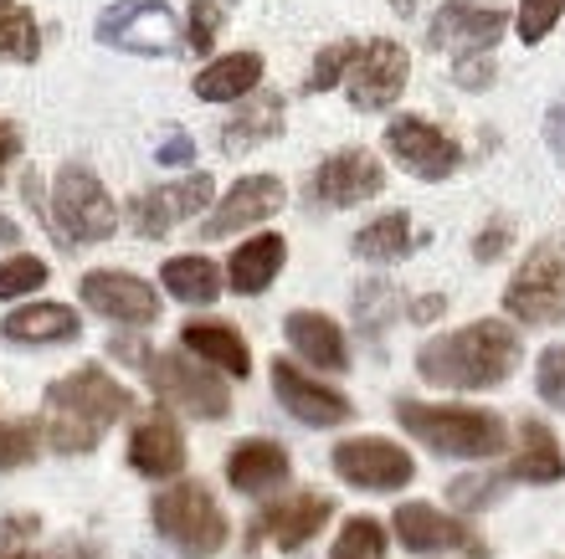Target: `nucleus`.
<instances>
[{"label":"nucleus","mask_w":565,"mask_h":559,"mask_svg":"<svg viewBox=\"0 0 565 559\" xmlns=\"http://www.w3.org/2000/svg\"><path fill=\"white\" fill-rule=\"evenodd\" d=\"M520 334L499 319H478L468 329L437 334L417 350V375L443 390H493L520 369Z\"/></svg>","instance_id":"f257e3e1"},{"label":"nucleus","mask_w":565,"mask_h":559,"mask_svg":"<svg viewBox=\"0 0 565 559\" xmlns=\"http://www.w3.org/2000/svg\"><path fill=\"white\" fill-rule=\"evenodd\" d=\"M129 411H135L129 385H119L104 365H83L46 385V442L62 456L93 452L104 442V431Z\"/></svg>","instance_id":"f03ea898"},{"label":"nucleus","mask_w":565,"mask_h":559,"mask_svg":"<svg viewBox=\"0 0 565 559\" xmlns=\"http://www.w3.org/2000/svg\"><path fill=\"white\" fill-rule=\"evenodd\" d=\"M108 354L119 359V365H135L149 385H154V396L180 406V411H191L195 421H222L232 411V390H226L216 375L201 365H191L185 354H170V350H154L145 338H108Z\"/></svg>","instance_id":"7ed1b4c3"},{"label":"nucleus","mask_w":565,"mask_h":559,"mask_svg":"<svg viewBox=\"0 0 565 559\" xmlns=\"http://www.w3.org/2000/svg\"><path fill=\"white\" fill-rule=\"evenodd\" d=\"M396 421L406 437H417L437 456H499L509 447V431L493 411L468 406H427V400H396Z\"/></svg>","instance_id":"20e7f679"},{"label":"nucleus","mask_w":565,"mask_h":559,"mask_svg":"<svg viewBox=\"0 0 565 559\" xmlns=\"http://www.w3.org/2000/svg\"><path fill=\"white\" fill-rule=\"evenodd\" d=\"M149 518H154L160 539H170L185 559H211L226 549V514L201 483L160 487L149 503Z\"/></svg>","instance_id":"39448f33"},{"label":"nucleus","mask_w":565,"mask_h":559,"mask_svg":"<svg viewBox=\"0 0 565 559\" xmlns=\"http://www.w3.org/2000/svg\"><path fill=\"white\" fill-rule=\"evenodd\" d=\"M504 313L530 329L565 324V241L545 236V241L530 247L514 282L504 288Z\"/></svg>","instance_id":"423d86ee"},{"label":"nucleus","mask_w":565,"mask_h":559,"mask_svg":"<svg viewBox=\"0 0 565 559\" xmlns=\"http://www.w3.org/2000/svg\"><path fill=\"white\" fill-rule=\"evenodd\" d=\"M52 222L62 232V247H98L114 236L119 211L108 201L104 180L93 175L88 164H62L57 185H52Z\"/></svg>","instance_id":"0eeeda50"},{"label":"nucleus","mask_w":565,"mask_h":559,"mask_svg":"<svg viewBox=\"0 0 565 559\" xmlns=\"http://www.w3.org/2000/svg\"><path fill=\"white\" fill-rule=\"evenodd\" d=\"M98 42L135 57H170L180 46V21L164 0H119L98 15Z\"/></svg>","instance_id":"6e6552de"},{"label":"nucleus","mask_w":565,"mask_h":559,"mask_svg":"<svg viewBox=\"0 0 565 559\" xmlns=\"http://www.w3.org/2000/svg\"><path fill=\"white\" fill-rule=\"evenodd\" d=\"M334 472L350 487H365V493H396L417 477V462L406 447L386 442V437H355V442L334 447Z\"/></svg>","instance_id":"1a4fd4ad"},{"label":"nucleus","mask_w":565,"mask_h":559,"mask_svg":"<svg viewBox=\"0 0 565 559\" xmlns=\"http://www.w3.org/2000/svg\"><path fill=\"white\" fill-rule=\"evenodd\" d=\"M77 293H83V303H88L93 313H104L114 324L145 329L160 319V293H154L145 278H135V272H119V267H93V272H83Z\"/></svg>","instance_id":"9d476101"},{"label":"nucleus","mask_w":565,"mask_h":559,"mask_svg":"<svg viewBox=\"0 0 565 559\" xmlns=\"http://www.w3.org/2000/svg\"><path fill=\"white\" fill-rule=\"evenodd\" d=\"M211 195H216V180L201 170V175H185V180H175V185L135 195V201H129V222H135V232L145 236V241H160L170 226L201 216V211L211 206Z\"/></svg>","instance_id":"9b49d317"},{"label":"nucleus","mask_w":565,"mask_h":559,"mask_svg":"<svg viewBox=\"0 0 565 559\" xmlns=\"http://www.w3.org/2000/svg\"><path fill=\"white\" fill-rule=\"evenodd\" d=\"M406 73H412V62H406V52L396 42L381 36V42L360 46V57L350 62V73H344L350 104H355L360 114H381V108H391L402 98Z\"/></svg>","instance_id":"f8f14e48"},{"label":"nucleus","mask_w":565,"mask_h":559,"mask_svg":"<svg viewBox=\"0 0 565 559\" xmlns=\"http://www.w3.org/2000/svg\"><path fill=\"white\" fill-rule=\"evenodd\" d=\"M386 191V170L375 160L371 149H340V154H329L309 180V195L319 206H360V201H371V195Z\"/></svg>","instance_id":"ddd939ff"},{"label":"nucleus","mask_w":565,"mask_h":559,"mask_svg":"<svg viewBox=\"0 0 565 559\" xmlns=\"http://www.w3.org/2000/svg\"><path fill=\"white\" fill-rule=\"evenodd\" d=\"M273 390H278L282 411L294 416V421H303V427H344V421L355 416L350 396H340V390H329L324 380L303 375V369L288 365L282 354L273 359Z\"/></svg>","instance_id":"4468645a"},{"label":"nucleus","mask_w":565,"mask_h":559,"mask_svg":"<svg viewBox=\"0 0 565 559\" xmlns=\"http://www.w3.org/2000/svg\"><path fill=\"white\" fill-rule=\"evenodd\" d=\"M386 149L417 180H447L462 164V149L437 123H427V118H396L386 129Z\"/></svg>","instance_id":"2eb2a0df"},{"label":"nucleus","mask_w":565,"mask_h":559,"mask_svg":"<svg viewBox=\"0 0 565 559\" xmlns=\"http://www.w3.org/2000/svg\"><path fill=\"white\" fill-rule=\"evenodd\" d=\"M391 524H396L402 549H412V555H443V549H458V555H468V559L489 555L458 518H447L443 508H431V503H402V508L391 514Z\"/></svg>","instance_id":"dca6fc26"},{"label":"nucleus","mask_w":565,"mask_h":559,"mask_svg":"<svg viewBox=\"0 0 565 559\" xmlns=\"http://www.w3.org/2000/svg\"><path fill=\"white\" fill-rule=\"evenodd\" d=\"M329 514H334V498H324V493H294V498L273 503V508H263V514L253 518V545H278V549H303L313 539V534L329 524Z\"/></svg>","instance_id":"f3484780"},{"label":"nucleus","mask_w":565,"mask_h":559,"mask_svg":"<svg viewBox=\"0 0 565 559\" xmlns=\"http://www.w3.org/2000/svg\"><path fill=\"white\" fill-rule=\"evenodd\" d=\"M282 211V180L278 175H242L232 191H226V201H216V211H211L206 222V241H222V236L232 232H247V226L268 222V216H278Z\"/></svg>","instance_id":"a211bd4d"},{"label":"nucleus","mask_w":565,"mask_h":559,"mask_svg":"<svg viewBox=\"0 0 565 559\" xmlns=\"http://www.w3.org/2000/svg\"><path fill=\"white\" fill-rule=\"evenodd\" d=\"M509 15L499 11V6H468V0H447L443 11L431 15L427 26V42L443 52V46H452V52H489L499 36H504Z\"/></svg>","instance_id":"6ab92c4d"},{"label":"nucleus","mask_w":565,"mask_h":559,"mask_svg":"<svg viewBox=\"0 0 565 559\" xmlns=\"http://www.w3.org/2000/svg\"><path fill=\"white\" fill-rule=\"evenodd\" d=\"M129 467L149 483H164V477H180L185 467V437L164 411H149L145 421L129 437Z\"/></svg>","instance_id":"aec40b11"},{"label":"nucleus","mask_w":565,"mask_h":559,"mask_svg":"<svg viewBox=\"0 0 565 559\" xmlns=\"http://www.w3.org/2000/svg\"><path fill=\"white\" fill-rule=\"evenodd\" d=\"M288 452L268 437H253V442H237L226 452V483L237 487V493H273V487L288 483Z\"/></svg>","instance_id":"412c9836"},{"label":"nucleus","mask_w":565,"mask_h":559,"mask_svg":"<svg viewBox=\"0 0 565 559\" xmlns=\"http://www.w3.org/2000/svg\"><path fill=\"white\" fill-rule=\"evenodd\" d=\"M282 329H288V344H294L309 365L350 369V344H344L334 319H324V313H313V309H294L282 319Z\"/></svg>","instance_id":"4be33fe9"},{"label":"nucleus","mask_w":565,"mask_h":559,"mask_svg":"<svg viewBox=\"0 0 565 559\" xmlns=\"http://www.w3.org/2000/svg\"><path fill=\"white\" fill-rule=\"evenodd\" d=\"M504 477H514V483H561L565 477V452L561 442H555V431L545 427V421H530L524 416L520 421V452H514V462H509Z\"/></svg>","instance_id":"5701e85b"},{"label":"nucleus","mask_w":565,"mask_h":559,"mask_svg":"<svg viewBox=\"0 0 565 559\" xmlns=\"http://www.w3.org/2000/svg\"><path fill=\"white\" fill-rule=\"evenodd\" d=\"M180 350L201 354L206 365L226 369V375H237V380H247V369H253V354H247V338L237 334L232 324H222V319H195V324L180 329Z\"/></svg>","instance_id":"b1692460"},{"label":"nucleus","mask_w":565,"mask_h":559,"mask_svg":"<svg viewBox=\"0 0 565 559\" xmlns=\"http://www.w3.org/2000/svg\"><path fill=\"white\" fill-rule=\"evenodd\" d=\"M6 344H73L83 334L73 309H62V303H31V309H15L6 324H0Z\"/></svg>","instance_id":"393cba45"},{"label":"nucleus","mask_w":565,"mask_h":559,"mask_svg":"<svg viewBox=\"0 0 565 559\" xmlns=\"http://www.w3.org/2000/svg\"><path fill=\"white\" fill-rule=\"evenodd\" d=\"M257 83H263V57H257V52H232V57H216L211 67H201L195 98H201V104H237Z\"/></svg>","instance_id":"a878e982"},{"label":"nucleus","mask_w":565,"mask_h":559,"mask_svg":"<svg viewBox=\"0 0 565 559\" xmlns=\"http://www.w3.org/2000/svg\"><path fill=\"white\" fill-rule=\"evenodd\" d=\"M282 257H288L282 236L263 232V236H253V241H242V247L232 251V262H226V278H232V288H237V293L257 298V293H268V288H273V278H278Z\"/></svg>","instance_id":"bb28decb"},{"label":"nucleus","mask_w":565,"mask_h":559,"mask_svg":"<svg viewBox=\"0 0 565 559\" xmlns=\"http://www.w3.org/2000/svg\"><path fill=\"white\" fill-rule=\"evenodd\" d=\"M278 133H282V98L278 93H253V98L237 108V118H226L222 149L226 154H242V149L268 144Z\"/></svg>","instance_id":"cd10ccee"},{"label":"nucleus","mask_w":565,"mask_h":559,"mask_svg":"<svg viewBox=\"0 0 565 559\" xmlns=\"http://www.w3.org/2000/svg\"><path fill=\"white\" fill-rule=\"evenodd\" d=\"M160 282H164V293L180 298V303H191V309H211V303L222 298V272H216V262L201 257V251L170 257V262L160 267Z\"/></svg>","instance_id":"c85d7f7f"},{"label":"nucleus","mask_w":565,"mask_h":559,"mask_svg":"<svg viewBox=\"0 0 565 559\" xmlns=\"http://www.w3.org/2000/svg\"><path fill=\"white\" fill-rule=\"evenodd\" d=\"M350 247H355L360 262H402L406 251H412V222H406L402 211H386L365 232H355Z\"/></svg>","instance_id":"c756f323"},{"label":"nucleus","mask_w":565,"mask_h":559,"mask_svg":"<svg viewBox=\"0 0 565 559\" xmlns=\"http://www.w3.org/2000/svg\"><path fill=\"white\" fill-rule=\"evenodd\" d=\"M36 52H42V36L31 11H21L15 0H0V62H36Z\"/></svg>","instance_id":"7c9ffc66"},{"label":"nucleus","mask_w":565,"mask_h":559,"mask_svg":"<svg viewBox=\"0 0 565 559\" xmlns=\"http://www.w3.org/2000/svg\"><path fill=\"white\" fill-rule=\"evenodd\" d=\"M329 559H386V529L375 518H350L329 549Z\"/></svg>","instance_id":"2f4dec72"},{"label":"nucleus","mask_w":565,"mask_h":559,"mask_svg":"<svg viewBox=\"0 0 565 559\" xmlns=\"http://www.w3.org/2000/svg\"><path fill=\"white\" fill-rule=\"evenodd\" d=\"M36 452H42L36 421H0V472L26 467V462H36Z\"/></svg>","instance_id":"473e14b6"},{"label":"nucleus","mask_w":565,"mask_h":559,"mask_svg":"<svg viewBox=\"0 0 565 559\" xmlns=\"http://www.w3.org/2000/svg\"><path fill=\"white\" fill-rule=\"evenodd\" d=\"M42 282H46V262H42V257L15 251V257H6V262H0V303H11V298H21V293H36Z\"/></svg>","instance_id":"72a5a7b5"},{"label":"nucleus","mask_w":565,"mask_h":559,"mask_svg":"<svg viewBox=\"0 0 565 559\" xmlns=\"http://www.w3.org/2000/svg\"><path fill=\"white\" fill-rule=\"evenodd\" d=\"M402 309V298H396V288L391 282H365L355 293V319H360V334L371 329V334H381V329L391 324V313Z\"/></svg>","instance_id":"f704fd0d"},{"label":"nucleus","mask_w":565,"mask_h":559,"mask_svg":"<svg viewBox=\"0 0 565 559\" xmlns=\"http://www.w3.org/2000/svg\"><path fill=\"white\" fill-rule=\"evenodd\" d=\"M499 493H504V477H489V472H462V477L447 483V498H452V508H462V514H478V508L499 503Z\"/></svg>","instance_id":"c9c22d12"},{"label":"nucleus","mask_w":565,"mask_h":559,"mask_svg":"<svg viewBox=\"0 0 565 559\" xmlns=\"http://www.w3.org/2000/svg\"><path fill=\"white\" fill-rule=\"evenodd\" d=\"M360 57V42H334L324 46L319 57H313V73H309V93H329L334 83H344V73H350V62Z\"/></svg>","instance_id":"e433bc0d"},{"label":"nucleus","mask_w":565,"mask_h":559,"mask_svg":"<svg viewBox=\"0 0 565 559\" xmlns=\"http://www.w3.org/2000/svg\"><path fill=\"white\" fill-rule=\"evenodd\" d=\"M535 390L545 406H555V411H565V344H551V350L540 354L535 365Z\"/></svg>","instance_id":"4c0bfd02"},{"label":"nucleus","mask_w":565,"mask_h":559,"mask_svg":"<svg viewBox=\"0 0 565 559\" xmlns=\"http://www.w3.org/2000/svg\"><path fill=\"white\" fill-rule=\"evenodd\" d=\"M561 11H565V0H520V36L530 46L545 42L551 26L561 21Z\"/></svg>","instance_id":"58836bf2"},{"label":"nucleus","mask_w":565,"mask_h":559,"mask_svg":"<svg viewBox=\"0 0 565 559\" xmlns=\"http://www.w3.org/2000/svg\"><path fill=\"white\" fill-rule=\"evenodd\" d=\"M216 31H222V0H191V31H185V42L195 52H211Z\"/></svg>","instance_id":"ea45409f"},{"label":"nucleus","mask_w":565,"mask_h":559,"mask_svg":"<svg viewBox=\"0 0 565 559\" xmlns=\"http://www.w3.org/2000/svg\"><path fill=\"white\" fill-rule=\"evenodd\" d=\"M452 83H458V88H468V93L489 88V83H493V57H489V52H462V57L452 62Z\"/></svg>","instance_id":"a19ab883"},{"label":"nucleus","mask_w":565,"mask_h":559,"mask_svg":"<svg viewBox=\"0 0 565 559\" xmlns=\"http://www.w3.org/2000/svg\"><path fill=\"white\" fill-rule=\"evenodd\" d=\"M504 251H509V222H493V226H483V232H478V241H473L478 262H499Z\"/></svg>","instance_id":"79ce46f5"},{"label":"nucleus","mask_w":565,"mask_h":559,"mask_svg":"<svg viewBox=\"0 0 565 559\" xmlns=\"http://www.w3.org/2000/svg\"><path fill=\"white\" fill-rule=\"evenodd\" d=\"M42 529L31 514H11V518H0V549H15V545H26L31 534Z\"/></svg>","instance_id":"37998d69"},{"label":"nucleus","mask_w":565,"mask_h":559,"mask_svg":"<svg viewBox=\"0 0 565 559\" xmlns=\"http://www.w3.org/2000/svg\"><path fill=\"white\" fill-rule=\"evenodd\" d=\"M195 160V144H191V133H170L160 144V164H170V170H180V164H191Z\"/></svg>","instance_id":"c03bdc74"},{"label":"nucleus","mask_w":565,"mask_h":559,"mask_svg":"<svg viewBox=\"0 0 565 559\" xmlns=\"http://www.w3.org/2000/svg\"><path fill=\"white\" fill-rule=\"evenodd\" d=\"M545 144H551L555 154H561V160H565V93H561V98H555V108H551V114H545Z\"/></svg>","instance_id":"a18cd8bd"},{"label":"nucleus","mask_w":565,"mask_h":559,"mask_svg":"<svg viewBox=\"0 0 565 559\" xmlns=\"http://www.w3.org/2000/svg\"><path fill=\"white\" fill-rule=\"evenodd\" d=\"M11 160H21V133H15V123H6V118H0V180H6Z\"/></svg>","instance_id":"49530a36"},{"label":"nucleus","mask_w":565,"mask_h":559,"mask_svg":"<svg viewBox=\"0 0 565 559\" xmlns=\"http://www.w3.org/2000/svg\"><path fill=\"white\" fill-rule=\"evenodd\" d=\"M443 309H447V298H422V303H406V313H412V319H437Z\"/></svg>","instance_id":"de8ad7c7"},{"label":"nucleus","mask_w":565,"mask_h":559,"mask_svg":"<svg viewBox=\"0 0 565 559\" xmlns=\"http://www.w3.org/2000/svg\"><path fill=\"white\" fill-rule=\"evenodd\" d=\"M52 559H98V555H93L88 545H83V549H77V545H62V549H57V555H52Z\"/></svg>","instance_id":"09e8293b"},{"label":"nucleus","mask_w":565,"mask_h":559,"mask_svg":"<svg viewBox=\"0 0 565 559\" xmlns=\"http://www.w3.org/2000/svg\"><path fill=\"white\" fill-rule=\"evenodd\" d=\"M11 241H21V232H15L11 216H0V247H11Z\"/></svg>","instance_id":"8fccbe9b"},{"label":"nucleus","mask_w":565,"mask_h":559,"mask_svg":"<svg viewBox=\"0 0 565 559\" xmlns=\"http://www.w3.org/2000/svg\"><path fill=\"white\" fill-rule=\"evenodd\" d=\"M0 559H26V555H21V549H11V555H0Z\"/></svg>","instance_id":"3c124183"}]
</instances>
